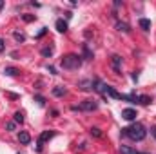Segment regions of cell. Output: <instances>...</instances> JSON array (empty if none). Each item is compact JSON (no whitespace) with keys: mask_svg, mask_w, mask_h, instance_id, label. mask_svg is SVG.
<instances>
[{"mask_svg":"<svg viewBox=\"0 0 156 154\" xmlns=\"http://www.w3.org/2000/svg\"><path fill=\"white\" fill-rule=\"evenodd\" d=\"M120 134H122L123 138H129V140H133V142H142V140H145V136H147V129H145L142 123L134 121L133 125H129V127H123Z\"/></svg>","mask_w":156,"mask_h":154,"instance_id":"obj_1","label":"cell"},{"mask_svg":"<svg viewBox=\"0 0 156 154\" xmlns=\"http://www.w3.org/2000/svg\"><path fill=\"white\" fill-rule=\"evenodd\" d=\"M60 65L64 67V69H69V71H75L78 69L80 65H82V56L80 54H66L64 58H62V62H60Z\"/></svg>","mask_w":156,"mask_h":154,"instance_id":"obj_2","label":"cell"},{"mask_svg":"<svg viewBox=\"0 0 156 154\" xmlns=\"http://www.w3.org/2000/svg\"><path fill=\"white\" fill-rule=\"evenodd\" d=\"M83 111V113H93L98 109V102L96 100H83L78 107H73V111Z\"/></svg>","mask_w":156,"mask_h":154,"instance_id":"obj_3","label":"cell"},{"mask_svg":"<svg viewBox=\"0 0 156 154\" xmlns=\"http://www.w3.org/2000/svg\"><path fill=\"white\" fill-rule=\"evenodd\" d=\"M53 136H55V131H44V132L40 134L38 140H37V151H38V152L42 151V147L45 145V142H49Z\"/></svg>","mask_w":156,"mask_h":154,"instance_id":"obj_4","label":"cell"},{"mask_svg":"<svg viewBox=\"0 0 156 154\" xmlns=\"http://www.w3.org/2000/svg\"><path fill=\"white\" fill-rule=\"evenodd\" d=\"M93 89L96 91V93H100V94H105V89H107V83H104L100 78H94L93 80Z\"/></svg>","mask_w":156,"mask_h":154,"instance_id":"obj_5","label":"cell"},{"mask_svg":"<svg viewBox=\"0 0 156 154\" xmlns=\"http://www.w3.org/2000/svg\"><path fill=\"white\" fill-rule=\"evenodd\" d=\"M111 67L115 73H122V56L120 54H113L111 58Z\"/></svg>","mask_w":156,"mask_h":154,"instance_id":"obj_6","label":"cell"},{"mask_svg":"<svg viewBox=\"0 0 156 154\" xmlns=\"http://www.w3.org/2000/svg\"><path fill=\"white\" fill-rule=\"evenodd\" d=\"M136 116H138V113H136L134 109H131V107L122 111V118H123V120H127V121H134V120H136Z\"/></svg>","mask_w":156,"mask_h":154,"instance_id":"obj_7","label":"cell"},{"mask_svg":"<svg viewBox=\"0 0 156 154\" xmlns=\"http://www.w3.org/2000/svg\"><path fill=\"white\" fill-rule=\"evenodd\" d=\"M55 27H56V31H58V33H66L69 26H67V22H66L64 18H58V20L55 22Z\"/></svg>","mask_w":156,"mask_h":154,"instance_id":"obj_8","label":"cell"},{"mask_svg":"<svg viewBox=\"0 0 156 154\" xmlns=\"http://www.w3.org/2000/svg\"><path fill=\"white\" fill-rule=\"evenodd\" d=\"M78 87L82 91H93V80H80L78 82Z\"/></svg>","mask_w":156,"mask_h":154,"instance_id":"obj_9","label":"cell"},{"mask_svg":"<svg viewBox=\"0 0 156 154\" xmlns=\"http://www.w3.org/2000/svg\"><path fill=\"white\" fill-rule=\"evenodd\" d=\"M18 142H20L22 145H29V142H31V136H29V132H26V131H20V134H18Z\"/></svg>","mask_w":156,"mask_h":154,"instance_id":"obj_10","label":"cell"},{"mask_svg":"<svg viewBox=\"0 0 156 154\" xmlns=\"http://www.w3.org/2000/svg\"><path fill=\"white\" fill-rule=\"evenodd\" d=\"M105 94H107V96H111V98H115V100H122V94H120L118 91H115V87H111V85H107Z\"/></svg>","mask_w":156,"mask_h":154,"instance_id":"obj_11","label":"cell"},{"mask_svg":"<svg viewBox=\"0 0 156 154\" xmlns=\"http://www.w3.org/2000/svg\"><path fill=\"white\" fill-rule=\"evenodd\" d=\"M138 26H140L144 31H149V29H151V20H147V18H140V20H138Z\"/></svg>","mask_w":156,"mask_h":154,"instance_id":"obj_12","label":"cell"},{"mask_svg":"<svg viewBox=\"0 0 156 154\" xmlns=\"http://www.w3.org/2000/svg\"><path fill=\"white\" fill-rule=\"evenodd\" d=\"M116 29L118 31H122V33H129L131 31V27H129V24H125V22H116Z\"/></svg>","mask_w":156,"mask_h":154,"instance_id":"obj_13","label":"cell"},{"mask_svg":"<svg viewBox=\"0 0 156 154\" xmlns=\"http://www.w3.org/2000/svg\"><path fill=\"white\" fill-rule=\"evenodd\" d=\"M151 102H153V98L147 96V94H140L138 96V103H142V105H149Z\"/></svg>","mask_w":156,"mask_h":154,"instance_id":"obj_14","label":"cell"},{"mask_svg":"<svg viewBox=\"0 0 156 154\" xmlns=\"http://www.w3.org/2000/svg\"><path fill=\"white\" fill-rule=\"evenodd\" d=\"M82 51H83V58H85V60H93V53L89 51L87 44H83V45H82Z\"/></svg>","mask_w":156,"mask_h":154,"instance_id":"obj_15","label":"cell"},{"mask_svg":"<svg viewBox=\"0 0 156 154\" xmlns=\"http://www.w3.org/2000/svg\"><path fill=\"white\" fill-rule=\"evenodd\" d=\"M4 73H5L7 76H16V75H20V71H18L16 67H5Z\"/></svg>","mask_w":156,"mask_h":154,"instance_id":"obj_16","label":"cell"},{"mask_svg":"<svg viewBox=\"0 0 156 154\" xmlns=\"http://www.w3.org/2000/svg\"><path fill=\"white\" fill-rule=\"evenodd\" d=\"M13 121L15 123H24V113L22 111H16L15 116H13Z\"/></svg>","mask_w":156,"mask_h":154,"instance_id":"obj_17","label":"cell"},{"mask_svg":"<svg viewBox=\"0 0 156 154\" xmlns=\"http://www.w3.org/2000/svg\"><path fill=\"white\" fill-rule=\"evenodd\" d=\"M53 45H49V47H44L42 49V56H45V58H49V56H53Z\"/></svg>","mask_w":156,"mask_h":154,"instance_id":"obj_18","label":"cell"},{"mask_svg":"<svg viewBox=\"0 0 156 154\" xmlns=\"http://www.w3.org/2000/svg\"><path fill=\"white\" fill-rule=\"evenodd\" d=\"M120 154H134V149L129 145H122L120 147Z\"/></svg>","mask_w":156,"mask_h":154,"instance_id":"obj_19","label":"cell"},{"mask_svg":"<svg viewBox=\"0 0 156 154\" xmlns=\"http://www.w3.org/2000/svg\"><path fill=\"white\" fill-rule=\"evenodd\" d=\"M53 94L60 98V96H64V94H66V89H64V87H55V89H53Z\"/></svg>","mask_w":156,"mask_h":154,"instance_id":"obj_20","label":"cell"},{"mask_svg":"<svg viewBox=\"0 0 156 154\" xmlns=\"http://www.w3.org/2000/svg\"><path fill=\"white\" fill-rule=\"evenodd\" d=\"M91 136H94V138H102V136H104V132H102L98 127H93V129H91Z\"/></svg>","mask_w":156,"mask_h":154,"instance_id":"obj_21","label":"cell"},{"mask_svg":"<svg viewBox=\"0 0 156 154\" xmlns=\"http://www.w3.org/2000/svg\"><path fill=\"white\" fill-rule=\"evenodd\" d=\"M13 37H15L16 42H26V35H24V33H20V31H15V33H13Z\"/></svg>","mask_w":156,"mask_h":154,"instance_id":"obj_22","label":"cell"},{"mask_svg":"<svg viewBox=\"0 0 156 154\" xmlns=\"http://www.w3.org/2000/svg\"><path fill=\"white\" fill-rule=\"evenodd\" d=\"M35 102L38 103L40 107H44V105H45V98H44V96H40V94H37V96H35Z\"/></svg>","mask_w":156,"mask_h":154,"instance_id":"obj_23","label":"cell"},{"mask_svg":"<svg viewBox=\"0 0 156 154\" xmlns=\"http://www.w3.org/2000/svg\"><path fill=\"white\" fill-rule=\"evenodd\" d=\"M5 129H7V131H15V129H16V123H15V121H7V123H5Z\"/></svg>","mask_w":156,"mask_h":154,"instance_id":"obj_24","label":"cell"},{"mask_svg":"<svg viewBox=\"0 0 156 154\" xmlns=\"http://www.w3.org/2000/svg\"><path fill=\"white\" fill-rule=\"evenodd\" d=\"M22 20H24V22H33L35 16H33V15H22Z\"/></svg>","mask_w":156,"mask_h":154,"instance_id":"obj_25","label":"cell"},{"mask_svg":"<svg viewBox=\"0 0 156 154\" xmlns=\"http://www.w3.org/2000/svg\"><path fill=\"white\" fill-rule=\"evenodd\" d=\"M5 51V42H4V38H0V53H4Z\"/></svg>","mask_w":156,"mask_h":154,"instance_id":"obj_26","label":"cell"},{"mask_svg":"<svg viewBox=\"0 0 156 154\" xmlns=\"http://www.w3.org/2000/svg\"><path fill=\"white\" fill-rule=\"evenodd\" d=\"M45 33H47V29H45V27H42V31H40L38 35H37V38H42V37H44Z\"/></svg>","mask_w":156,"mask_h":154,"instance_id":"obj_27","label":"cell"},{"mask_svg":"<svg viewBox=\"0 0 156 154\" xmlns=\"http://www.w3.org/2000/svg\"><path fill=\"white\" fill-rule=\"evenodd\" d=\"M47 71H49V73H51V75H56V69H55V67H53V65H47Z\"/></svg>","mask_w":156,"mask_h":154,"instance_id":"obj_28","label":"cell"},{"mask_svg":"<svg viewBox=\"0 0 156 154\" xmlns=\"http://www.w3.org/2000/svg\"><path fill=\"white\" fill-rule=\"evenodd\" d=\"M151 136L156 140V125H153V127H151Z\"/></svg>","mask_w":156,"mask_h":154,"instance_id":"obj_29","label":"cell"},{"mask_svg":"<svg viewBox=\"0 0 156 154\" xmlns=\"http://www.w3.org/2000/svg\"><path fill=\"white\" fill-rule=\"evenodd\" d=\"M7 96H9V98H13V100H16V98H18V94H13V93H7Z\"/></svg>","mask_w":156,"mask_h":154,"instance_id":"obj_30","label":"cell"},{"mask_svg":"<svg viewBox=\"0 0 156 154\" xmlns=\"http://www.w3.org/2000/svg\"><path fill=\"white\" fill-rule=\"evenodd\" d=\"M2 7H4V2H2V0H0V9H2Z\"/></svg>","mask_w":156,"mask_h":154,"instance_id":"obj_31","label":"cell"},{"mask_svg":"<svg viewBox=\"0 0 156 154\" xmlns=\"http://www.w3.org/2000/svg\"><path fill=\"white\" fill-rule=\"evenodd\" d=\"M134 154H145V152H138V151H134Z\"/></svg>","mask_w":156,"mask_h":154,"instance_id":"obj_32","label":"cell"}]
</instances>
